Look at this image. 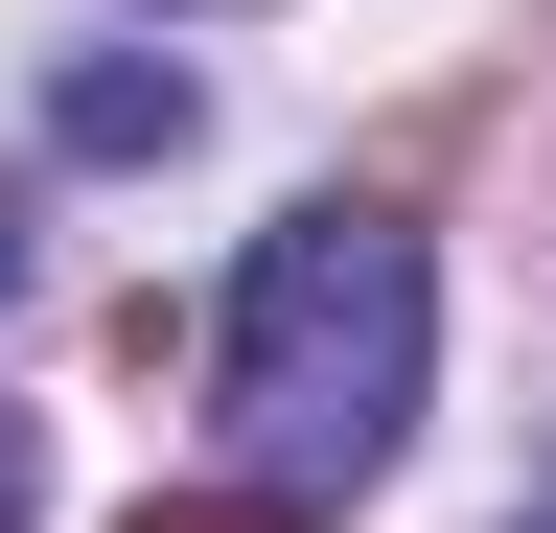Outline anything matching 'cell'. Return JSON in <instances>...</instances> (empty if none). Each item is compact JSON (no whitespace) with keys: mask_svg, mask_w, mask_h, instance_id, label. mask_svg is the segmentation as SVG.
<instances>
[{"mask_svg":"<svg viewBox=\"0 0 556 533\" xmlns=\"http://www.w3.org/2000/svg\"><path fill=\"white\" fill-rule=\"evenodd\" d=\"M417 371H441V255H417V210H371V186L278 210L255 279H232V325H208V394H232L255 510L371 487V464L417 441Z\"/></svg>","mask_w":556,"mask_h":533,"instance_id":"6da1fadb","label":"cell"},{"mask_svg":"<svg viewBox=\"0 0 556 533\" xmlns=\"http://www.w3.org/2000/svg\"><path fill=\"white\" fill-rule=\"evenodd\" d=\"M186 116H208V93L163 71V47H70V71H47V140H70V163H163Z\"/></svg>","mask_w":556,"mask_h":533,"instance_id":"7a4b0ae2","label":"cell"},{"mask_svg":"<svg viewBox=\"0 0 556 533\" xmlns=\"http://www.w3.org/2000/svg\"><path fill=\"white\" fill-rule=\"evenodd\" d=\"M116 533H302V510H255V487H139Z\"/></svg>","mask_w":556,"mask_h":533,"instance_id":"3957f363","label":"cell"},{"mask_svg":"<svg viewBox=\"0 0 556 533\" xmlns=\"http://www.w3.org/2000/svg\"><path fill=\"white\" fill-rule=\"evenodd\" d=\"M24 510H47V441H24V418H0V533H24Z\"/></svg>","mask_w":556,"mask_h":533,"instance_id":"277c9868","label":"cell"},{"mask_svg":"<svg viewBox=\"0 0 556 533\" xmlns=\"http://www.w3.org/2000/svg\"><path fill=\"white\" fill-rule=\"evenodd\" d=\"M0 302H24V186H0Z\"/></svg>","mask_w":556,"mask_h":533,"instance_id":"5b68a950","label":"cell"},{"mask_svg":"<svg viewBox=\"0 0 556 533\" xmlns=\"http://www.w3.org/2000/svg\"><path fill=\"white\" fill-rule=\"evenodd\" d=\"M533 533H556V510H533Z\"/></svg>","mask_w":556,"mask_h":533,"instance_id":"8992f818","label":"cell"}]
</instances>
